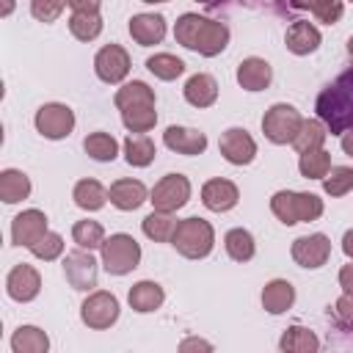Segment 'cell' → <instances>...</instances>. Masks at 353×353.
Segmentation results:
<instances>
[{"label":"cell","mask_w":353,"mask_h":353,"mask_svg":"<svg viewBox=\"0 0 353 353\" xmlns=\"http://www.w3.org/2000/svg\"><path fill=\"white\" fill-rule=\"evenodd\" d=\"M174 39L182 47H188V50H193L199 55L212 58V55H218V52L226 50V44H229V28L223 22H218V19H210V17H201V14L188 11V14H182L176 19Z\"/></svg>","instance_id":"cell-1"},{"label":"cell","mask_w":353,"mask_h":353,"mask_svg":"<svg viewBox=\"0 0 353 353\" xmlns=\"http://www.w3.org/2000/svg\"><path fill=\"white\" fill-rule=\"evenodd\" d=\"M314 110L331 135H345L353 130V94H347L342 85H325L317 94Z\"/></svg>","instance_id":"cell-2"},{"label":"cell","mask_w":353,"mask_h":353,"mask_svg":"<svg viewBox=\"0 0 353 353\" xmlns=\"http://www.w3.org/2000/svg\"><path fill=\"white\" fill-rule=\"evenodd\" d=\"M270 212L284 223H306V221H317L323 215V199H317L314 193H298V190H279L270 196Z\"/></svg>","instance_id":"cell-3"},{"label":"cell","mask_w":353,"mask_h":353,"mask_svg":"<svg viewBox=\"0 0 353 353\" xmlns=\"http://www.w3.org/2000/svg\"><path fill=\"white\" fill-rule=\"evenodd\" d=\"M171 245L188 256V259H204L215 245V229L204 218H185L176 223V232L171 237Z\"/></svg>","instance_id":"cell-4"},{"label":"cell","mask_w":353,"mask_h":353,"mask_svg":"<svg viewBox=\"0 0 353 353\" xmlns=\"http://www.w3.org/2000/svg\"><path fill=\"white\" fill-rule=\"evenodd\" d=\"M303 121H306V119H303L292 105L276 102V105H270V108L265 110V116H262V132H265V138H268L270 143H292V141L298 138Z\"/></svg>","instance_id":"cell-5"},{"label":"cell","mask_w":353,"mask_h":353,"mask_svg":"<svg viewBox=\"0 0 353 353\" xmlns=\"http://www.w3.org/2000/svg\"><path fill=\"white\" fill-rule=\"evenodd\" d=\"M141 262V245L132 234H110L102 243V265L110 276H124L130 270H135Z\"/></svg>","instance_id":"cell-6"},{"label":"cell","mask_w":353,"mask_h":353,"mask_svg":"<svg viewBox=\"0 0 353 353\" xmlns=\"http://www.w3.org/2000/svg\"><path fill=\"white\" fill-rule=\"evenodd\" d=\"M188 199H190V182L182 174H165L152 188V196H149L154 212H165V215H174L179 207L188 204Z\"/></svg>","instance_id":"cell-7"},{"label":"cell","mask_w":353,"mask_h":353,"mask_svg":"<svg viewBox=\"0 0 353 353\" xmlns=\"http://www.w3.org/2000/svg\"><path fill=\"white\" fill-rule=\"evenodd\" d=\"M33 121H36V130L44 138H50V141H61V138H66L74 130V113L63 102H47V105H41L36 110V119Z\"/></svg>","instance_id":"cell-8"},{"label":"cell","mask_w":353,"mask_h":353,"mask_svg":"<svg viewBox=\"0 0 353 353\" xmlns=\"http://www.w3.org/2000/svg\"><path fill=\"white\" fill-rule=\"evenodd\" d=\"M80 317H83V323L88 328H97V331L110 328L119 320V301H116V295L105 292V290L91 292L83 301V306H80Z\"/></svg>","instance_id":"cell-9"},{"label":"cell","mask_w":353,"mask_h":353,"mask_svg":"<svg viewBox=\"0 0 353 353\" xmlns=\"http://www.w3.org/2000/svg\"><path fill=\"white\" fill-rule=\"evenodd\" d=\"M72 17H69V30L77 41H94L102 33V17H99V3L97 0H69Z\"/></svg>","instance_id":"cell-10"},{"label":"cell","mask_w":353,"mask_h":353,"mask_svg":"<svg viewBox=\"0 0 353 353\" xmlns=\"http://www.w3.org/2000/svg\"><path fill=\"white\" fill-rule=\"evenodd\" d=\"M292 259L301 265V268H323L331 256V240L323 234V232H314V234H301L292 240V248H290Z\"/></svg>","instance_id":"cell-11"},{"label":"cell","mask_w":353,"mask_h":353,"mask_svg":"<svg viewBox=\"0 0 353 353\" xmlns=\"http://www.w3.org/2000/svg\"><path fill=\"white\" fill-rule=\"evenodd\" d=\"M63 276L66 281L80 290V292H88L97 287V276H99V268H97V259L91 256V251H69L66 259H63Z\"/></svg>","instance_id":"cell-12"},{"label":"cell","mask_w":353,"mask_h":353,"mask_svg":"<svg viewBox=\"0 0 353 353\" xmlns=\"http://www.w3.org/2000/svg\"><path fill=\"white\" fill-rule=\"evenodd\" d=\"M94 72L102 83H121L130 74V55L121 44H105L94 58Z\"/></svg>","instance_id":"cell-13"},{"label":"cell","mask_w":353,"mask_h":353,"mask_svg":"<svg viewBox=\"0 0 353 353\" xmlns=\"http://www.w3.org/2000/svg\"><path fill=\"white\" fill-rule=\"evenodd\" d=\"M39 290H41V276H39V270L33 265L19 262V265H14L8 270V276H6L8 298H14L19 303H28V301H33L39 295Z\"/></svg>","instance_id":"cell-14"},{"label":"cell","mask_w":353,"mask_h":353,"mask_svg":"<svg viewBox=\"0 0 353 353\" xmlns=\"http://www.w3.org/2000/svg\"><path fill=\"white\" fill-rule=\"evenodd\" d=\"M218 146H221V154H223L232 165H248V163L256 157V141H254V138L248 135V130H243V127H229V130L221 135Z\"/></svg>","instance_id":"cell-15"},{"label":"cell","mask_w":353,"mask_h":353,"mask_svg":"<svg viewBox=\"0 0 353 353\" xmlns=\"http://www.w3.org/2000/svg\"><path fill=\"white\" fill-rule=\"evenodd\" d=\"M47 215L41 210H25L11 221V243L33 248L44 234H47Z\"/></svg>","instance_id":"cell-16"},{"label":"cell","mask_w":353,"mask_h":353,"mask_svg":"<svg viewBox=\"0 0 353 353\" xmlns=\"http://www.w3.org/2000/svg\"><path fill=\"white\" fill-rule=\"evenodd\" d=\"M237 201H240V190H237V185L232 179L218 176V179L204 182V188H201V204L207 210H212V212H226Z\"/></svg>","instance_id":"cell-17"},{"label":"cell","mask_w":353,"mask_h":353,"mask_svg":"<svg viewBox=\"0 0 353 353\" xmlns=\"http://www.w3.org/2000/svg\"><path fill=\"white\" fill-rule=\"evenodd\" d=\"M163 143L176 152V154H201L207 149V135L201 130H193V127H176L171 124L165 132H163Z\"/></svg>","instance_id":"cell-18"},{"label":"cell","mask_w":353,"mask_h":353,"mask_svg":"<svg viewBox=\"0 0 353 353\" xmlns=\"http://www.w3.org/2000/svg\"><path fill=\"white\" fill-rule=\"evenodd\" d=\"M146 196H149V190H146V185H143L141 179H116V182L110 185V190H108L110 204H113L116 210H121V212L138 210V207L146 201Z\"/></svg>","instance_id":"cell-19"},{"label":"cell","mask_w":353,"mask_h":353,"mask_svg":"<svg viewBox=\"0 0 353 353\" xmlns=\"http://www.w3.org/2000/svg\"><path fill=\"white\" fill-rule=\"evenodd\" d=\"M270 80H273V69H270V63L265 58L251 55V58L240 61V66H237L240 88H245V91H265L270 85Z\"/></svg>","instance_id":"cell-20"},{"label":"cell","mask_w":353,"mask_h":353,"mask_svg":"<svg viewBox=\"0 0 353 353\" xmlns=\"http://www.w3.org/2000/svg\"><path fill=\"white\" fill-rule=\"evenodd\" d=\"M284 44H287V50L292 55H309V52H314L320 47V30L309 19H295L287 28Z\"/></svg>","instance_id":"cell-21"},{"label":"cell","mask_w":353,"mask_h":353,"mask_svg":"<svg viewBox=\"0 0 353 353\" xmlns=\"http://www.w3.org/2000/svg\"><path fill=\"white\" fill-rule=\"evenodd\" d=\"M130 36L141 47L160 44L163 36H165V19H163V14H135L130 19Z\"/></svg>","instance_id":"cell-22"},{"label":"cell","mask_w":353,"mask_h":353,"mask_svg":"<svg viewBox=\"0 0 353 353\" xmlns=\"http://www.w3.org/2000/svg\"><path fill=\"white\" fill-rule=\"evenodd\" d=\"M116 108L124 113V110H135V108H154V88H149L143 80H132V83H124L116 97H113Z\"/></svg>","instance_id":"cell-23"},{"label":"cell","mask_w":353,"mask_h":353,"mask_svg":"<svg viewBox=\"0 0 353 353\" xmlns=\"http://www.w3.org/2000/svg\"><path fill=\"white\" fill-rule=\"evenodd\" d=\"M182 94H185V99H188L193 108H210V105L218 99V83H215L212 74L199 72V74L188 77Z\"/></svg>","instance_id":"cell-24"},{"label":"cell","mask_w":353,"mask_h":353,"mask_svg":"<svg viewBox=\"0 0 353 353\" xmlns=\"http://www.w3.org/2000/svg\"><path fill=\"white\" fill-rule=\"evenodd\" d=\"M127 301H130V306H132L135 312L146 314V312H154V309L163 306L165 292H163V287H160L157 281H138V284L130 287Z\"/></svg>","instance_id":"cell-25"},{"label":"cell","mask_w":353,"mask_h":353,"mask_svg":"<svg viewBox=\"0 0 353 353\" xmlns=\"http://www.w3.org/2000/svg\"><path fill=\"white\" fill-rule=\"evenodd\" d=\"M295 303V287L287 279H273L262 290V306L270 314H281Z\"/></svg>","instance_id":"cell-26"},{"label":"cell","mask_w":353,"mask_h":353,"mask_svg":"<svg viewBox=\"0 0 353 353\" xmlns=\"http://www.w3.org/2000/svg\"><path fill=\"white\" fill-rule=\"evenodd\" d=\"M11 350L14 353H47L50 336L39 325H19L11 334Z\"/></svg>","instance_id":"cell-27"},{"label":"cell","mask_w":353,"mask_h":353,"mask_svg":"<svg viewBox=\"0 0 353 353\" xmlns=\"http://www.w3.org/2000/svg\"><path fill=\"white\" fill-rule=\"evenodd\" d=\"M279 347H281V353H320V339L314 331H309L303 325H290L281 334Z\"/></svg>","instance_id":"cell-28"},{"label":"cell","mask_w":353,"mask_h":353,"mask_svg":"<svg viewBox=\"0 0 353 353\" xmlns=\"http://www.w3.org/2000/svg\"><path fill=\"white\" fill-rule=\"evenodd\" d=\"M28 196H30V179H28V174L19 171V168H6L0 174V199L6 204H17V201H22Z\"/></svg>","instance_id":"cell-29"},{"label":"cell","mask_w":353,"mask_h":353,"mask_svg":"<svg viewBox=\"0 0 353 353\" xmlns=\"http://www.w3.org/2000/svg\"><path fill=\"white\" fill-rule=\"evenodd\" d=\"M72 199H74V204H77L80 210L94 212V210H102V207H105L108 190H105L102 182H97V179H80V182L74 185V190H72Z\"/></svg>","instance_id":"cell-30"},{"label":"cell","mask_w":353,"mask_h":353,"mask_svg":"<svg viewBox=\"0 0 353 353\" xmlns=\"http://www.w3.org/2000/svg\"><path fill=\"white\" fill-rule=\"evenodd\" d=\"M223 245H226V254H229L234 262H248V259H254V254H256V243H254L251 232L243 229V226L229 229L226 237H223Z\"/></svg>","instance_id":"cell-31"},{"label":"cell","mask_w":353,"mask_h":353,"mask_svg":"<svg viewBox=\"0 0 353 353\" xmlns=\"http://www.w3.org/2000/svg\"><path fill=\"white\" fill-rule=\"evenodd\" d=\"M325 135H328V130H325V124H323L320 119H306V121H303V127H301V132H298V138L292 141V146L298 149V154L320 152V149H323Z\"/></svg>","instance_id":"cell-32"},{"label":"cell","mask_w":353,"mask_h":353,"mask_svg":"<svg viewBox=\"0 0 353 353\" xmlns=\"http://www.w3.org/2000/svg\"><path fill=\"white\" fill-rule=\"evenodd\" d=\"M154 154H157V149H154V143H152L149 135H127V141H124V157H127L130 165L146 168L154 160Z\"/></svg>","instance_id":"cell-33"},{"label":"cell","mask_w":353,"mask_h":353,"mask_svg":"<svg viewBox=\"0 0 353 353\" xmlns=\"http://www.w3.org/2000/svg\"><path fill=\"white\" fill-rule=\"evenodd\" d=\"M83 149H85L88 157H94L99 163H110L119 154V141L110 132H91V135H85Z\"/></svg>","instance_id":"cell-34"},{"label":"cell","mask_w":353,"mask_h":353,"mask_svg":"<svg viewBox=\"0 0 353 353\" xmlns=\"http://www.w3.org/2000/svg\"><path fill=\"white\" fill-rule=\"evenodd\" d=\"M176 223H179V221H174V215H165V212H149V215L141 221V229H143V234H146L149 240H154V243H165V240L174 237Z\"/></svg>","instance_id":"cell-35"},{"label":"cell","mask_w":353,"mask_h":353,"mask_svg":"<svg viewBox=\"0 0 353 353\" xmlns=\"http://www.w3.org/2000/svg\"><path fill=\"white\" fill-rule=\"evenodd\" d=\"M72 240L77 243V248H83V251H94V248H102V243L108 240L105 237V229H102V223L99 221H77L74 226H72Z\"/></svg>","instance_id":"cell-36"},{"label":"cell","mask_w":353,"mask_h":353,"mask_svg":"<svg viewBox=\"0 0 353 353\" xmlns=\"http://www.w3.org/2000/svg\"><path fill=\"white\" fill-rule=\"evenodd\" d=\"M146 69L160 80H176L185 72V61L171 52H157V55L146 58Z\"/></svg>","instance_id":"cell-37"},{"label":"cell","mask_w":353,"mask_h":353,"mask_svg":"<svg viewBox=\"0 0 353 353\" xmlns=\"http://www.w3.org/2000/svg\"><path fill=\"white\" fill-rule=\"evenodd\" d=\"M323 190L336 199V196H345L353 190V168L350 165H331V171L325 174L323 179Z\"/></svg>","instance_id":"cell-38"},{"label":"cell","mask_w":353,"mask_h":353,"mask_svg":"<svg viewBox=\"0 0 353 353\" xmlns=\"http://www.w3.org/2000/svg\"><path fill=\"white\" fill-rule=\"evenodd\" d=\"M298 171H301V176H306V179H325V174L331 171V157H328V152L320 149V152L301 154Z\"/></svg>","instance_id":"cell-39"},{"label":"cell","mask_w":353,"mask_h":353,"mask_svg":"<svg viewBox=\"0 0 353 353\" xmlns=\"http://www.w3.org/2000/svg\"><path fill=\"white\" fill-rule=\"evenodd\" d=\"M124 127L130 130V135H143L157 124V110L154 108H135V110H124L121 113Z\"/></svg>","instance_id":"cell-40"},{"label":"cell","mask_w":353,"mask_h":353,"mask_svg":"<svg viewBox=\"0 0 353 353\" xmlns=\"http://www.w3.org/2000/svg\"><path fill=\"white\" fill-rule=\"evenodd\" d=\"M295 8H306L309 14H314L320 22L325 25H334L339 22V17L345 14V6L339 0H314V3H303V6H295Z\"/></svg>","instance_id":"cell-41"},{"label":"cell","mask_w":353,"mask_h":353,"mask_svg":"<svg viewBox=\"0 0 353 353\" xmlns=\"http://www.w3.org/2000/svg\"><path fill=\"white\" fill-rule=\"evenodd\" d=\"M30 251H33V256H39V259H44V262L58 259V256L63 254V237H61L58 232H47Z\"/></svg>","instance_id":"cell-42"},{"label":"cell","mask_w":353,"mask_h":353,"mask_svg":"<svg viewBox=\"0 0 353 353\" xmlns=\"http://www.w3.org/2000/svg\"><path fill=\"white\" fill-rule=\"evenodd\" d=\"M66 6H69V3H63V0H33V3H30V11H33L36 19H41V22H52Z\"/></svg>","instance_id":"cell-43"},{"label":"cell","mask_w":353,"mask_h":353,"mask_svg":"<svg viewBox=\"0 0 353 353\" xmlns=\"http://www.w3.org/2000/svg\"><path fill=\"white\" fill-rule=\"evenodd\" d=\"M328 347L334 353H353V325H339V336H328Z\"/></svg>","instance_id":"cell-44"},{"label":"cell","mask_w":353,"mask_h":353,"mask_svg":"<svg viewBox=\"0 0 353 353\" xmlns=\"http://www.w3.org/2000/svg\"><path fill=\"white\" fill-rule=\"evenodd\" d=\"M176 353H212V345L201 336H185L179 342V350Z\"/></svg>","instance_id":"cell-45"},{"label":"cell","mask_w":353,"mask_h":353,"mask_svg":"<svg viewBox=\"0 0 353 353\" xmlns=\"http://www.w3.org/2000/svg\"><path fill=\"white\" fill-rule=\"evenodd\" d=\"M334 312H336V317H339V323H345V325H353V298H347V295H342V298L336 301V306H334Z\"/></svg>","instance_id":"cell-46"},{"label":"cell","mask_w":353,"mask_h":353,"mask_svg":"<svg viewBox=\"0 0 353 353\" xmlns=\"http://www.w3.org/2000/svg\"><path fill=\"white\" fill-rule=\"evenodd\" d=\"M339 287L345 290V295H347V298H353V262H350V265H345V268L339 270Z\"/></svg>","instance_id":"cell-47"},{"label":"cell","mask_w":353,"mask_h":353,"mask_svg":"<svg viewBox=\"0 0 353 353\" xmlns=\"http://www.w3.org/2000/svg\"><path fill=\"white\" fill-rule=\"evenodd\" d=\"M334 83H336V85H342L347 94H353V66H350V69H345Z\"/></svg>","instance_id":"cell-48"},{"label":"cell","mask_w":353,"mask_h":353,"mask_svg":"<svg viewBox=\"0 0 353 353\" xmlns=\"http://www.w3.org/2000/svg\"><path fill=\"white\" fill-rule=\"evenodd\" d=\"M342 251H345L347 259H353V229L345 232V237H342Z\"/></svg>","instance_id":"cell-49"},{"label":"cell","mask_w":353,"mask_h":353,"mask_svg":"<svg viewBox=\"0 0 353 353\" xmlns=\"http://www.w3.org/2000/svg\"><path fill=\"white\" fill-rule=\"evenodd\" d=\"M342 152H345V154H350V157H353V130H350V132H345V135H342Z\"/></svg>","instance_id":"cell-50"},{"label":"cell","mask_w":353,"mask_h":353,"mask_svg":"<svg viewBox=\"0 0 353 353\" xmlns=\"http://www.w3.org/2000/svg\"><path fill=\"white\" fill-rule=\"evenodd\" d=\"M347 55H350V58H353V36H350V39H347Z\"/></svg>","instance_id":"cell-51"}]
</instances>
